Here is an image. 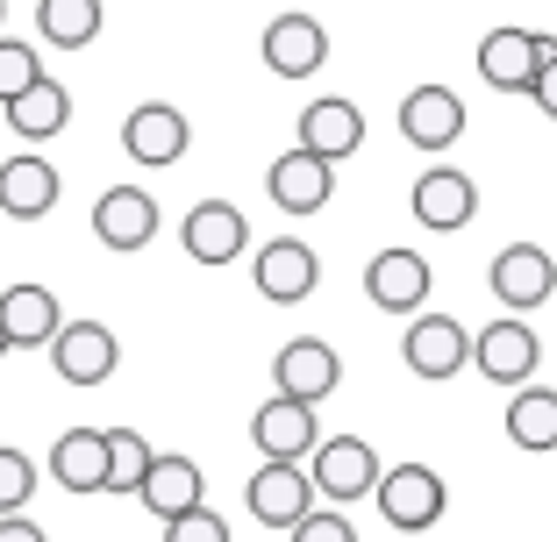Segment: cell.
<instances>
[{
  "label": "cell",
  "instance_id": "cell-1",
  "mask_svg": "<svg viewBox=\"0 0 557 542\" xmlns=\"http://www.w3.org/2000/svg\"><path fill=\"white\" fill-rule=\"evenodd\" d=\"M344 386V357L322 343V336H294V343L272 357V393L300 400V407H322L329 393Z\"/></svg>",
  "mask_w": 557,
  "mask_h": 542
},
{
  "label": "cell",
  "instance_id": "cell-2",
  "mask_svg": "<svg viewBox=\"0 0 557 542\" xmlns=\"http://www.w3.org/2000/svg\"><path fill=\"white\" fill-rule=\"evenodd\" d=\"M379 471H386V464H379V450L364 443V436H322V443H314V478H308V486L344 507V500L372 493Z\"/></svg>",
  "mask_w": 557,
  "mask_h": 542
},
{
  "label": "cell",
  "instance_id": "cell-3",
  "mask_svg": "<svg viewBox=\"0 0 557 542\" xmlns=\"http://www.w3.org/2000/svg\"><path fill=\"white\" fill-rule=\"evenodd\" d=\"M379 514L400 528V535H422V528L443 521V478L429 464H394V471H379Z\"/></svg>",
  "mask_w": 557,
  "mask_h": 542
},
{
  "label": "cell",
  "instance_id": "cell-4",
  "mask_svg": "<svg viewBox=\"0 0 557 542\" xmlns=\"http://www.w3.org/2000/svg\"><path fill=\"white\" fill-rule=\"evenodd\" d=\"M472 364L493 378V386H529L543 364V336L529 329L522 314H508V322H486V329L472 336Z\"/></svg>",
  "mask_w": 557,
  "mask_h": 542
},
{
  "label": "cell",
  "instance_id": "cell-5",
  "mask_svg": "<svg viewBox=\"0 0 557 542\" xmlns=\"http://www.w3.org/2000/svg\"><path fill=\"white\" fill-rule=\"evenodd\" d=\"M400 357H408L414 378L443 386V378H458L465 364H472V336H465L450 314H414L408 336H400Z\"/></svg>",
  "mask_w": 557,
  "mask_h": 542
},
{
  "label": "cell",
  "instance_id": "cell-6",
  "mask_svg": "<svg viewBox=\"0 0 557 542\" xmlns=\"http://www.w3.org/2000/svg\"><path fill=\"white\" fill-rule=\"evenodd\" d=\"M50 364H58L65 386H108L122 364V343L108 322H65V329L50 336Z\"/></svg>",
  "mask_w": 557,
  "mask_h": 542
},
{
  "label": "cell",
  "instance_id": "cell-7",
  "mask_svg": "<svg viewBox=\"0 0 557 542\" xmlns=\"http://www.w3.org/2000/svg\"><path fill=\"white\" fill-rule=\"evenodd\" d=\"M186 143H194V122H186L172 100H144V108H129V122H122V150H129L144 172L180 165Z\"/></svg>",
  "mask_w": 557,
  "mask_h": 542
},
{
  "label": "cell",
  "instance_id": "cell-8",
  "mask_svg": "<svg viewBox=\"0 0 557 542\" xmlns=\"http://www.w3.org/2000/svg\"><path fill=\"white\" fill-rule=\"evenodd\" d=\"M429 286H436L429 279V257L408 250V243L372 250V264H364V293H372V307H386V314H422Z\"/></svg>",
  "mask_w": 557,
  "mask_h": 542
},
{
  "label": "cell",
  "instance_id": "cell-9",
  "mask_svg": "<svg viewBox=\"0 0 557 542\" xmlns=\"http://www.w3.org/2000/svg\"><path fill=\"white\" fill-rule=\"evenodd\" d=\"M550 293H557V264L543 243H508L493 257V300L508 314H536Z\"/></svg>",
  "mask_w": 557,
  "mask_h": 542
},
{
  "label": "cell",
  "instance_id": "cell-10",
  "mask_svg": "<svg viewBox=\"0 0 557 542\" xmlns=\"http://www.w3.org/2000/svg\"><path fill=\"white\" fill-rule=\"evenodd\" d=\"M264 65L278 72V79H314V72L329 65V29L314 15H272L264 22Z\"/></svg>",
  "mask_w": 557,
  "mask_h": 542
},
{
  "label": "cell",
  "instance_id": "cell-11",
  "mask_svg": "<svg viewBox=\"0 0 557 542\" xmlns=\"http://www.w3.org/2000/svg\"><path fill=\"white\" fill-rule=\"evenodd\" d=\"M250 443H258V457L264 464H300V457H314V407H300V400H264L258 414H250Z\"/></svg>",
  "mask_w": 557,
  "mask_h": 542
},
{
  "label": "cell",
  "instance_id": "cell-12",
  "mask_svg": "<svg viewBox=\"0 0 557 542\" xmlns=\"http://www.w3.org/2000/svg\"><path fill=\"white\" fill-rule=\"evenodd\" d=\"M180 243H186L194 264H236L244 243H250V222H244V207H230V200H200V207L180 222Z\"/></svg>",
  "mask_w": 557,
  "mask_h": 542
},
{
  "label": "cell",
  "instance_id": "cell-13",
  "mask_svg": "<svg viewBox=\"0 0 557 542\" xmlns=\"http://www.w3.org/2000/svg\"><path fill=\"white\" fill-rule=\"evenodd\" d=\"M414 222H422L429 236H443V229H465L479 214V186H472V172H458V165H436V172H422L414 179Z\"/></svg>",
  "mask_w": 557,
  "mask_h": 542
},
{
  "label": "cell",
  "instance_id": "cell-14",
  "mask_svg": "<svg viewBox=\"0 0 557 542\" xmlns=\"http://www.w3.org/2000/svg\"><path fill=\"white\" fill-rule=\"evenodd\" d=\"M244 507L258 514L264 528H294L300 514H314V486L300 464H258L244 486Z\"/></svg>",
  "mask_w": 557,
  "mask_h": 542
},
{
  "label": "cell",
  "instance_id": "cell-15",
  "mask_svg": "<svg viewBox=\"0 0 557 542\" xmlns=\"http://www.w3.org/2000/svg\"><path fill=\"white\" fill-rule=\"evenodd\" d=\"M300 150L308 157H322V165H344V157H358L364 150V115L350 108V100H308L300 108Z\"/></svg>",
  "mask_w": 557,
  "mask_h": 542
},
{
  "label": "cell",
  "instance_id": "cell-16",
  "mask_svg": "<svg viewBox=\"0 0 557 542\" xmlns=\"http://www.w3.org/2000/svg\"><path fill=\"white\" fill-rule=\"evenodd\" d=\"M94 236L108 250H144L150 236H158V200L144 193V186H108V193L94 200Z\"/></svg>",
  "mask_w": 557,
  "mask_h": 542
},
{
  "label": "cell",
  "instance_id": "cell-17",
  "mask_svg": "<svg viewBox=\"0 0 557 542\" xmlns=\"http://www.w3.org/2000/svg\"><path fill=\"white\" fill-rule=\"evenodd\" d=\"M314 286H322V257H314L300 236H272V243L258 250V293L264 300L294 307V300H308Z\"/></svg>",
  "mask_w": 557,
  "mask_h": 542
},
{
  "label": "cell",
  "instance_id": "cell-18",
  "mask_svg": "<svg viewBox=\"0 0 557 542\" xmlns=\"http://www.w3.org/2000/svg\"><path fill=\"white\" fill-rule=\"evenodd\" d=\"M536 58H543L536 29H486V36H479V79H486L493 93H529Z\"/></svg>",
  "mask_w": 557,
  "mask_h": 542
},
{
  "label": "cell",
  "instance_id": "cell-19",
  "mask_svg": "<svg viewBox=\"0 0 557 542\" xmlns=\"http://www.w3.org/2000/svg\"><path fill=\"white\" fill-rule=\"evenodd\" d=\"M400 136H408L414 150H450L465 136V100L450 93V86H414V93L400 100Z\"/></svg>",
  "mask_w": 557,
  "mask_h": 542
},
{
  "label": "cell",
  "instance_id": "cell-20",
  "mask_svg": "<svg viewBox=\"0 0 557 542\" xmlns=\"http://www.w3.org/2000/svg\"><path fill=\"white\" fill-rule=\"evenodd\" d=\"M264 193H272L286 214H314V207H329V193H336V165H322V157H308V150L294 143L286 157H272Z\"/></svg>",
  "mask_w": 557,
  "mask_h": 542
},
{
  "label": "cell",
  "instance_id": "cell-21",
  "mask_svg": "<svg viewBox=\"0 0 557 542\" xmlns=\"http://www.w3.org/2000/svg\"><path fill=\"white\" fill-rule=\"evenodd\" d=\"M65 329V314H58V293L50 286H8L0 293V336H8V350H36L50 343V336Z\"/></svg>",
  "mask_w": 557,
  "mask_h": 542
},
{
  "label": "cell",
  "instance_id": "cell-22",
  "mask_svg": "<svg viewBox=\"0 0 557 542\" xmlns=\"http://www.w3.org/2000/svg\"><path fill=\"white\" fill-rule=\"evenodd\" d=\"M58 193H65V179L44 157H8L0 165V214H15V222H44L58 207Z\"/></svg>",
  "mask_w": 557,
  "mask_h": 542
},
{
  "label": "cell",
  "instance_id": "cell-23",
  "mask_svg": "<svg viewBox=\"0 0 557 542\" xmlns=\"http://www.w3.org/2000/svg\"><path fill=\"white\" fill-rule=\"evenodd\" d=\"M50 478L65 493H108V436L100 428H65L50 443Z\"/></svg>",
  "mask_w": 557,
  "mask_h": 542
},
{
  "label": "cell",
  "instance_id": "cell-24",
  "mask_svg": "<svg viewBox=\"0 0 557 542\" xmlns=\"http://www.w3.org/2000/svg\"><path fill=\"white\" fill-rule=\"evenodd\" d=\"M136 500H144L158 521H180V514H194V507H200V464H194V457H150Z\"/></svg>",
  "mask_w": 557,
  "mask_h": 542
},
{
  "label": "cell",
  "instance_id": "cell-25",
  "mask_svg": "<svg viewBox=\"0 0 557 542\" xmlns=\"http://www.w3.org/2000/svg\"><path fill=\"white\" fill-rule=\"evenodd\" d=\"M65 122H72V93H65L58 79H50V72L29 86V93L8 100V129H15L22 143H44V136H58Z\"/></svg>",
  "mask_w": 557,
  "mask_h": 542
},
{
  "label": "cell",
  "instance_id": "cell-26",
  "mask_svg": "<svg viewBox=\"0 0 557 542\" xmlns=\"http://www.w3.org/2000/svg\"><path fill=\"white\" fill-rule=\"evenodd\" d=\"M508 436H515V450H557V393L550 386H515V400H508Z\"/></svg>",
  "mask_w": 557,
  "mask_h": 542
},
{
  "label": "cell",
  "instance_id": "cell-27",
  "mask_svg": "<svg viewBox=\"0 0 557 542\" xmlns=\"http://www.w3.org/2000/svg\"><path fill=\"white\" fill-rule=\"evenodd\" d=\"M36 29L58 50H86L100 36V0H36Z\"/></svg>",
  "mask_w": 557,
  "mask_h": 542
},
{
  "label": "cell",
  "instance_id": "cell-28",
  "mask_svg": "<svg viewBox=\"0 0 557 542\" xmlns=\"http://www.w3.org/2000/svg\"><path fill=\"white\" fill-rule=\"evenodd\" d=\"M100 436H108V493H136L158 450H150L136 428H100Z\"/></svg>",
  "mask_w": 557,
  "mask_h": 542
},
{
  "label": "cell",
  "instance_id": "cell-29",
  "mask_svg": "<svg viewBox=\"0 0 557 542\" xmlns=\"http://www.w3.org/2000/svg\"><path fill=\"white\" fill-rule=\"evenodd\" d=\"M36 79H44V58H36L29 43H15V36H0V108L15 93H29Z\"/></svg>",
  "mask_w": 557,
  "mask_h": 542
},
{
  "label": "cell",
  "instance_id": "cell-30",
  "mask_svg": "<svg viewBox=\"0 0 557 542\" xmlns=\"http://www.w3.org/2000/svg\"><path fill=\"white\" fill-rule=\"evenodd\" d=\"M29 500H36V464L0 443V514H22Z\"/></svg>",
  "mask_w": 557,
  "mask_h": 542
},
{
  "label": "cell",
  "instance_id": "cell-31",
  "mask_svg": "<svg viewBox=\"0 0 557 542\" xmlns=\"http://www.w3.org/2000/svg\"><path fill=\"white\" fill-rule=\"evenodd\" d=\"M164 542H230V521L200 500L194 514H180V521H164Z\"/></svg>",
  "mask_w": 557,
  "mask_h": 542
},
{
  "label": "cell",
  "instance_id": "cell-32",
  "mask_svg": "<svg viewBox=\"0 0 557 542\" xmlns=\"http://www.w3.org/2000/svg\"><path fill=\"white\" fill-rule=\"evenodd\" d=\"M286 535H294V542H358V528H350L336 507H322V514H300Z\"/></svg>",
  "mask_w": 557,
  "mask_h": 542
},
{
  "label": "cell",
  "instance_id": "cell-33",
  "mask_svg": "<svg viewBox=\"0 0 557 542\" xmlns=\"http://www.w3.org/2000/svg\"><path fill=\"white\" fill-rule=\"evenodd\" d=\"M529 100L557 122V36H543V58H536V79H529Z\"/></svg>",
  "mask_w": 557,
  "mask_h": 542
},
{
  "label": "cell",
  "instance_id": "cell-34",
  "mask_svg": "<svg viewBox=\"0 0 557 542\" xmlns=\"http://www.w3.org/2000/svg\"><path fill=\"white\" fill-rule=\"evenodd\" d=\"M0 542H50L36 521H22V514H0Z\"/></svg>",
  "mask_w": 557,
  "mask_h": 542
},
{
  "label": "cell",
  "instance_id": "cell-35",
  "mask_svg": "<svg viewBox=\"0 0 557 542\" xmlns=\"http://www.w3.org/2000/svg\"><path fill=\"white\" fill-rule=\"evenodd\" d=\"M0 357H8V336H0Z\"/></svg>",
  "mask_w": 557,
  "mask_h": 542
},
{
  "label": "cell",
  "instance_id": "cell-36",
  "mask_svg": "<svg viewBox=\"0 0 557 542\" xmlns=\"http://www.w3.org/2000/svg\"><path fill=\"white\" fill-rule=\"evenodd\" d=\"M0 15H8V8H0Z\"/></svg>",
  "mask_w": 557,
  "mask_h": 542
}]
</instances>
